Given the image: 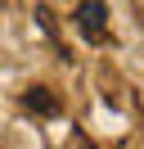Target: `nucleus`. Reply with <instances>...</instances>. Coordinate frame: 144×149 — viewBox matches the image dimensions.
Segmentation results:
<instances>
[{
    "label": "nucleus",
    "instance_id": "obj_1",
    "mask_svg": "<svg viewBox=\"0 0 144 149\" xmlns=\"http://www.w3.org/2000/svg\"><path fill=\"white\" fill-rule=\"evenodd\" d=\"M77 27H81V36L90 41V45H99V41L108 36V5H99V0H86V5H77Z\"/></svg>",
    "mask_w": 144,
    "mask_h": 149
},
{
    "label": "nucleus",
    "instance_id": "obj_2",
    "mask_svg": "<svg viewBox=\"0 0 144 149\" xmlns=\"http://www.w3.org/2000/svg\"><path fill=\"white\" fill-rule=\"evenodd\" d=\"M23 104H27L32 113H41V118H59V100H54L45 86H32V91L23 95Z\"/></svg>",
    "mask_w": 144,
    "mask_h": 149
}]
</instances>
